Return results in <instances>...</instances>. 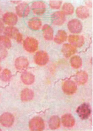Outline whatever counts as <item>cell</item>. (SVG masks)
I'll use <instances>...</instances> for the list:
<instances>
[{"label": "cell", "mask_w": 93, "mask_h": 131, "mask_svg": "<svg viewBox=\"0 0 93 131\" xmlns=\"http://www.w3.org/2000/svg\"><path fill=\"white\" fill-rule=\"evenodd\" d=\"M39 43L36 39L31 37H27L23 43V48L26 51L33 53L38 49Z\"/></svg>", "instance_id": "obj_1"}, {"label": "cell", "mask_w": 93, "mask_h": 131, "mask_svg": "<svg viewBox=\"0 0 93 131\" xmlns=\"http://www.w3.org/2000/svg\"><path fill=\"white\" fill-rule=\"evenodd\" d=\"M3 32L5 36L10 39H14L16 41L20 40L23 37L18 29L12 26L5 28Z\"/></svg>", "instance_id": "obj_2"}, {"label": "cell", "mask_w": 93, "mask_h": 131, "mask_svg": "<svg viewBox=\"0 0 93 131\" xmlns=\"http://www.w3.org/2000/svg\"><path fill=\"white\" fill-rule=\"evenodd\" d=\"M29 126L31 130L42 131L45 128V124L42 118L40 117H36L30 120Z\"/></svg>", "instance_id": "obj_3"}, {"label": "cell", "mask_w": 93, "mask_h": 131, "mask_svg": "<svg viewBox=\"0 0 93 131\" xmlns=\"http://www.w3.org/2000/svg\"><path fill=\"white\" fill-rule=\"evenodd\" d=\"M67 26L69 30L72 34H79L82 29V24L77 19H73L69 21Z\"/></svg>", "instance_id": "obj_4"}, {"label": "cell", "mask_w": 93, "mask_h": 131, "mask_svg": "<svg viewBox=\"0 0 93 131\" xmlns=\"http://www.w3.org/2000/svg\"><path fill=\"white\" fill-rule=\"evenodd\" d=\"M91 109L89 104L83 103L77 108L76 113L82 119H87L91 113Z\"/></svg>", "instance_id": "obj_5"}, {"label": "cell", "mask_w": 93, "mask_h": 131, "mask_svg": "<svg viewBox=\"0 0 93 131\" xmlns=\"http://www.w3.org/2000/svg\"><path fill=\"white\" fill-rule=\"evenodd\" d=\"M49 57L48 53L45 51H40L36 53L34 60L36 63L39 66H44L48 63Z\"/></svg>", "instance_id": "obj_6"}, {"label": "cell", "mask_w": 93, "mask_h": 131, "mask_svg": "<svg viewBox=\"0 0 93 131\" xmlns=\"http://www.w3.org/2000/svg\"><path fill=\"white\" fill-rule=\"evenodd\" d=\"M46 4L40 1L34 2L31 6L33 13L37 15H41L45 12Z\"/></svg>", "instance_id": "obj_7"}, {"label": "cell", "mask_w": 93, "mask_h": 131, "mask_svg": "<svg viewBox=\"0 0 93 131\" xmlns=\"http://www.w3.org/2000/svg\"><path fill=\"white\" fill-rule=\"evenodd\" d=\"M31 11V8L27 3H22L16 7V11L18 16L21 17H26Z\"/></svg>", "instance_id": "obj_8"}, {"label": "cell", "mask_w": 93, "mask_h": 131, "mask_svg": "<svg viewBox=\"0 0 93 131\" xmlns=\"http://www.w3.org/2000/svg\"><path fill=\"white\" fill-rule=\"evenodd\" d=\"M52 21L55 26H60L63 25L66 20V15L62 11H56L52 15Z\"/></svg>", "instance_id": "obj_9"}, {"label": "cell", "mask_w": 93, "mask_h": 131, "mask_svg": "<svg viewBox=\"0 0 93 131\" xmlns=\"http://www.w3.org/2000/svg\"><path fill=\"white\" fill-rule=\"evenodd\" d=\"M3 21L9 26H14L18 21V17L14 13L8 12L5 13L2 16Z\"/></svg>", "instance_id": "obj_10"}, {"label": "cell", "mask_w": 93, "mask_h": 131, "mask_svg": "<svg viewBox=\"0 0 93 131\" xmlns=\"http://www.w3.org/2000/svg\"><path fill=\"white\" fill-rule=\"evenodd\" d=\"M14 119L12 114L8 112L4 113L0 117V123L4 127H9L12 125Z\"/></svg>", "instance_id": "obj_11"}, {"label": "cell", "mask_w": 93, "mask_h": 131, "mask_svg": "<svg viewBox=\"0 0 93 131\" xmlns=\"http://www.w3.org/2000/svg\"><path fill=\"white\" fill-rule=\"evenodd\" d=\"M62 88L63 91L66 94L71 95L75 93L77 90V86L73 81L68 80L64 82Z\"/></svg>", "instance_id": "obj_12"}, {"label": "cell", "mask_w": 93, "mask_h": 131, "mask_svg": "<svg viewBox=\"0 0 93 131\" xmlns=\"http://www.w3.org/2000/svg\"><path fill=\"white\" fill-rule=\"evenodd\" d=\"M69 42L71 45L75 47H81L85 42L84 37L82 36L70 35L68 38Z\"/></svg>", "instance_id": "obj_13"}, {"label": "cell", "mask_w": 93, "mask_h": 131, "mask_svg": "<svg viewBox=\"0 0 93 131\" xmlns=\"http://www.w3.org/2000/svg\"><path fill=\"white\" fill-rule=\"evenodd\" d=\"M29 62L26 58L21 57L17 58L15 61V68L18 70L24 71L27 69L29 66Z\"/></svg>", "instance_id": "obj_14"}, {"label": "cell", "mask_w": 93, "mask_h": 131, "mask_svg": "<svg viewBox=\"0 0 93 131\" xmlns=\"http://www.w3.org/2000/svg\"><path fill=\"white\" fill-rule=\"evenodd\" d=\"M76 49L71 44L66 43L63 46L62 52L65 57L69 58L76 53Z\"/></svg>", "instance_id": "obj_15"}, {"label": "cell", "mask_w": 93, "mask_h": 131, "mask_svg": "<svg viewBox=\"0 0 93 131\" xmlns=\"http://www.w3.org/2000/svg\"><path fill=\"white\" fill-rule=\"evenodd\" d=\"M43 35L44 39L50 41L53 38L54 31L53 28L48 24H45L42 27Z\"/></svg>", "instance_id": "obj_16"}, {"label": "cell", "mask_w": 93, "mask_h": 131, "mask_svg": "<svg viewBox=\"0 0 93 131\" xmlns=\"http://www.w3.org/2000/svg\"><path fill=\"white\" fill-rule=\"evenodd\" d=\"M27 25L29 28L34 30H38L41 28L42 21L37 17H34L27 22Z\"/></svg>", "instance_id": "obj_17"}, {"label": "cell", "mask_w": 93, "mask_h": 131, "mask_svg": "<svg viewBox=\"0 0 93 131\" xmlns=\"http://www.w3.org/2000/svg\"><path fill=\"white\" fill-rule=\"evenodd\" d=\"M61 121L63 126L67 127H72L74 125L75 119L71 114H64L61 117Z\"/></svg>", "instance_id": "obj_18"}, {"label": "cell", "mask_w": 93, "mask_h": 131, "mask_svg": "<svg viewBox=\"0 0 93 131\" xmlns=\"http://www.w3.org/2000/svg\"><path fill=\"white\" fill-rule=\"evenodd\" d=\"M21 78L23 83L28 85L33 83L35 79L34 75L28 72H23L21 75Z\"/></svg>", "instance_id": "obj_19"}, {"label": "cell", "mask_w": 93, "mask_h": 131, "mask_svg": "<svg viewBox=\"0 0 93 131\" xmlns=\"http://www.w3.org/2000/svg\"><path fill=\"white\" fill-rule=\"evenodd\" d=\"M76 14L77 17L82 19H86L89 16V10L86 7L84 6H81L77 8Z\"/></svg>", "instance_id": "obj_20"}, {"label": "cell", "mask_w": 93, "mask_h": 131, "mask_svg": "<svg viewBox=\"0 0 93 131\" xmlns=\"http://www.w3.org/2000/svg\"><path fill=\"white\" fill-rule=\"evenodd\" d=\"M34 97L33 91L31 89H25L22 92L21 98L23 102H28L33 99Z\"/></svg>", "instance_id": "obj_21"}, {"label": "cell", "mask_w": 93, "mask_h": 131, "mask_svg": "<svg viewBox=\"0 0 93 131\" xmlns=\"http://www.w3.org/2000/svg\"><path fill=\"white\" fill-rule=\"evenodd\" d=\"M76 83L79 85H84L87 83L88 79V75L84 71H80L76 74L75 78Z\"/></svg>", "instance_id": "obj_22"}, {"label": "cell", "mask_w": 93, "mask_h": 131, "mask_svg": "<svg viewBox=\"0 0 93 131\" xmlns=\"http://www.w3.org/2000/svg\"><path fill=\"white\" fill-rule=\"evenodd\" d=\"M67 38V35L64 30H58L55 37L54 40L56 43L61 44L66 41Z\"/></svg>", "instance_id": "obj_23"}, {"label": "cell", "mask_w": 93, "mask_h": 131, "mask_svg": "<svg viewBox=\"0 0 93 131\" xmlns=\"http://www.w3.org/2000/svg\"><path fill=\"white\" fill-rule=\"evenodd\" d=\"M60 121L59 118L58 116H52L49 121V125L50 129L52 130H55L60 127Z\"/></svg>", "instance_id": "obj_24"}, {"label": "cell", "mask_w": 93, "mask_h": 131, "mask_svg": "<svg viewBox=\"0 0 93 131\" xmlns=\"http://www.w3.org/2000/svg\"><path fill=\"white\" fill-rule=\"evenodd\" d=\"M71 66L74 69H77L81 67L82 64V60L79 56H76L71 58L70 61Z\"/></svg>", "instance_id": "obj_25"}, {"label": "cell", "mask_w": 93, "mask_h": 131, "mask_svg": "<svg viewBox=\"0 0 93 131\" xmlns=\"http://www.w3.org/2000/svg\"><path fill=\"white\" fill-rule=\"evenodd\" d=\"M62 10V12L65 15H71L73 14L74 12V7L71 3H66L63 4Z\"/></svg>", "instance_id": "obj_26"}, {"label": "cell", "mask_w": 93, "mask_h": 131, "mask_svg": "<svg viewBox=\"0 0 93 131\" xmlns=\"http://www.w3.org/2000/svg\"><path fill=\"white\" fill-rule=\"evenodd\" d=\"M12 76L11 71L8 69H5L0 75V79L3 82H7L10 80Z\"/></svg>", "instance_id": "obj_27"}, {"label": "cell", "mask_w": 93, "mask_h": 131, "mask_svg": "<svg viewBox=\"0 0 93 131\" xmlns=\"http://www.w3.org/2000/svg\"><path fill=\"white\" fill-rule=\"evenodd\" d=\"M0 45L7 48L9 49L12 46L10 39L5 36H0Z\"/></svg>", "instance_id": "obj_28"}, {"label": "cell", "mask_w": 93, "mask_h": 131, "mask_svg": "<svg viewBox=\"0 0 93 131\" xmlns=\"http://www.w3.org/2000/svg\"><path fill=\"white\" fill-rule=\"evenodd\" d=\"M49 4L51 8L59 9L60 8L62 4V1H50Z\"/></svg>", "instance_id": "obj_29"}, {"label": "cell", "mask_w": 93, "mask_h": 131, "mask_svg": "<svg viewBox=\"0 0 93 131\" xmlns=\"http://www.w3.org/2000/svg\"><path fill=\"white\" fill-rule=\"evenodd\" d=\"M6 48L5 47L0 45V61L6 57L8 52Z\"/></svg>", "instance_id": "obj_30"}, {"label": "cell", "mask_w": 93, "mask_h": 131, "mask_svg": "<svg viewBox=\"0 0 93 131\" xmlns=\"http://www.w3.org/2000/svg\"><path fill=\"white\" fill-rule=\"evenodd\" d=\"M5 27L3 22L0 20V34H2L3 32H4Z\"/></svg>", "instance_id": "obj_31"}, {"label": "cell", "mask_w": 93, "mask_h": 131, "mask_svg": "<svg viewBox=\"0 0 93 131\" xmlns=\"http://www.w3.org/2000/svg\"><path fill=\"white\" fill-rule=\"evenodd\" d=\"M2 70V67L1 66V64H0V73H1V71Z\"/></svg>", "instance_id": "obj_32"}]
</instances>
